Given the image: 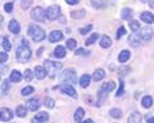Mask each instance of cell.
Instances as JSON below:
<instances>
[{"instance_id":"cell-34","label":"cell","mask_w":154,"mask_h":123,"mask_svg":"<svg viewBox=\"0 0 154 123\" xmlns=\"http://www.w3.org/2000/svg\"><path fill=\"white\" fill-rule=\"evenodd\" d=\"M33 91H35V88H33L32 86H26V87L22 88L21 95L22 96H28V95H31V94H33Z\"/></svg>"},{"instance_id":"cell-4","label":"cell","mask_w":154,"mask_h":123,"mask_svg":"<svg viewBox=\"0 0 154 123\" xmlns=\"http://www.w3.org/2000/svg\"><path fill=\"white\" fill-rule=\"evenodd\" d=\"M60 78L64 83H77V73L75 69L68 68V69H64L60 74Z\"/></svg>"},{"instance_id":"cell-50","label":"cell","mask_w":154,"mask_h":123,"mask_svg":"<svg viewBox=\"0 0 154 123\" xmlns=\"http://www.w3.org/2000/svg\"><path fill=\"white\" fill-rule=\"evenodd\" d=\"M146 121H148V123H154V117H146Z\"/></svg>"},{"instance_id":"cell-16","label":"cell","mask_w":154,"mask_h":123,"mask_svg":"<svg viewBox=\"0 0 154 123\" xmlns=\"http://www.w3.org/2000/svg\"><path fill=\"white\" fill-rule=\"evenodd\" d=\"M48 119H49V114H48L46 112H40V113H36V116L33 117V123L35 122H46Z\"/></svg>"},{"instance_id":"cell-39","label":"cell","mask_w":154,"mask_h":123,"mask_svg":"<svg viewBox=\"0 0 154 123\" xmlns=\"http://www.w3.org/2000/svg\"><path fill=\"white\" fill-rule=\"evenodd\" d=\"M66 44H67V49H69V50H73L76 46H77V41L75 39H68L66 41Z\"/></svg>"},{"instance_id":"cell-7","label":"cell","mask_w":154,"mask_h":123,"mask_svg":"<svg viewBox=\"0 0 154 123\" xmlns=\"http://www.w3.org/2000/svg\"><path fill=\"white\" fill-rule=\"evenodd\" d=\"M55 88H59L63 94H66V95H68V96L73 98V99H76V98H77V92H76V90H75L73 87H72L69 83H63V85H60V86H57Z\"/></svg>"},{"instance_id":"cell-49","label":"cell","mask_w":154,"mask_h":123,"mask_svg":"<svg viewBox=\"0 0 154 123\" xmlns=\"http://www.w3.org/2000/svg\"><path fill=\"white\" fill-rule=\"evenodd\" d=\"M67 4H69V5H76V4L80 3V0H66Z\"/></svg>"},{"instance_id":"cell-3","label":"cell","mask_w":154,"mask_h":123,"mask_svg":"<svg viewBox=\"0 0 154 123\" xmlns=\"http://www.w3.org/2000/svg\"><path fill=\"white\" fill-rule=\"evenodd\" d=\"M44 67L48 72V76H49L50 78H54L58 70L62 69V63H59V62H53V60H45Z\"/></svg>"},{"instance_id":"cell-38","label":"cell","mask_w":154,"mask_h":123,"mask_svg":"<svg viewBox=\"0 0 154 123\" xmlns=\"http://www.w3.org/2000/svg\"><path fill=\"white\" fill-rule=\"evenodd\" d=\"M123 94H125V82L121 80V81H119V88H118V91L116 92V98H121Z\"/></svg>"},{"instance_id":"cell-51","label":"cell","mask_w":154,"mask_h":123,"mask_svg":"<svg viewBox=\"0 0 154 123\" xmlns=\"http://www.w3.org/2000/svg\"><path fill=\"white\" fill-rule=\"evenodd\" d=\"M149 7L152 9H154V0H149Z\"/></svg>"},{"instance_id":"cell-46","label":"cell","mask_w":154,"mask_h":123,"mask_svg":"<svg viewBox=\"0 0 154 123\" xmlns=\"http://www.w3.org/2000/svg\"><path fill=\"white\" fill-rule=\"evenodd\" d=\"M4 10L7 13H12L13 10V3H5L4 4Z\"/></svg>"},{"instance_id":"cell-18","label":"cell","mask_w":154,"mask_h":123,"mask_svg":"<svg viewBox=\"0 0 154 123\" xmlns=\"http://www.w3.org/2000/svg\"><path fill=\"white\" fill-rule=\"evenodd\" d=\"M132 16H134L132 9H130V8H125V9H122L121 17H122V20H123V21H131V20H132Z\"/></svg>"},{"instance_id":"cell-23","label":"cell","mask_w":154,"mask_h":123,"mask_svg":"<svg viewBox=\"0 0 154 123\" xmlns=\"http://www.w3.org/2000/svg\"><path fill=\"white\" fill-rule=\"evenodd\" d=\"M130 56H131V53H130L128 50H122L118 55V62L119 63H126V62L130 59Z\"/></svg>"},{"instance_id":"cell-1","label":"cell","mask_w":154,"mask_h":123,"mask_svg":"<svg viewBox=\"0 0 154 123\" xmlns=\"http://www.w3.org/2000/svg\"><path fill=\"white\" fill-rule=\"evenodd\" d=\"M17 59L19 60V63H26L27 60H30V58L32 56V51L30 49V45H19L16 53Z\"/></svg>"},{"instance_id":"cell-40","label":"cell","mask_w":154,"mask_h":123,"mask_svg":"<svg viewBox=\"0 0 154 123\" xmlns=\"http://www.w3.org/2000/svg\"><path fill=\"white\" fill-rule=\"evenodd\" d=\"M8 90H9V81H7V80H3V81H2V92L4 94V95H7Z\"/></svg>"},{"instance_id":"cell-12","label":"cell","mask_w":154,"mask_h":123,"mask_svg":"<svg viewBox=\"0 0 154 123\" xmlns=\"http://www.w3.org/2000/svg\"><path fill=\"white\" fill-rule=\"evenodd\" d=\"M128 44L132 46V48H137V46H140V37H139V35L136 34V32H134V34H131L128 36Z\"/></svg>"},{"instance_id":"cell-32","label":"cell","mask_w":154,"mask_h":123,"mask_svg":"<svg viewBox=\"0 0 154 123\" xmlns=\"http://www.w3.org/2000/svg\"><path fill=\"white\" fill-rule=\"evenodd\" d=\"M130 28H131L132 32H137L139 30H140V23H139V21H135V20H131L128 23Z\"/></svg>"},{"instance_id":"cell-47","label":"cell","mask_w":154,"mask_h":123,"mask_svg":"<svg viewBox=\"0 0 154 123\" xmlns=\"http://www.w3.org/2000/svg\"><path fill=\"white\" fill-rule=\"evenodd\" d=\"M31 3H32V0H22V2H21V7H22L23 9H26V8L30 7Z\"/></svg>"},{"instance_id":"cell-54","label":"cell","mask_w":154,"mask_h":123,"mask_svg":"<svg viewBox=\"0 0 154 123\" xmlns=\"http://www.w3.org/2000/svg\"><path fill=\"white\" fill-rule=\"evenodd\" d=\"M58 20H59L60 23H64V17H60V16H59V17H58Z\"/></svg>"},{"instance_id":"cell-20","label":"cell","mask_w":154,"mask_h":123,"mask_svg":"<svg viewBox=\"0 0 154 123\" xmlns=\"http://www.w3.org/2000/svg\"><path fill=\"white\" fill-rule=\"evenodd\" d=\"M84 116H85V110H84V108H77L76 112H75L73 119H75L77 123H81V122H82Z\"/></svg>"},{"instance_id":"cell-14","label":"cell","mask_w":154,"mask_h":123,"mask_svg":"<svg viewBox=\"0 0 154 123\" xmlns=\"http://www.w3.org/2000/svg\"><path fill=\"white\" fill-rule=\"evenodd\" d=\"M90 3L95 9H104L108 7V0H90Z\"/></svg>"},{"instance_id":"cell-52","label":"cell","mask_w":154,"mask_h":123,"mask_svg":"<svg viewBox=\"0 0 154 123\" xmlns=\"http://www.w3.org/2000/svg\"><path fill=\"white\" fill-rule=\"evenodd\" d=\"M42 50H44V48H40V49H38V50H37V54H36V55H37V56H40V55L42 54Z\"/></svg>"},{"instance_id":"cell-24","label":"cell","mask_w":154,"mask_h":123,"mask_svg":"<svg viewBox=\"0 0 154 123\" xmlns=\"http://www.w3.org/2000/svg\"><path fill=\"white\" fill-rule=\"evenodd\" d=\"M38 108H40V101H38L36 98H33V99H31V100H28V109H30V110L36 112Z\"/></svg>"},{"instance_id":"cell-13","label":"cell","mask_w":154,"mask_h":123,"mask_svg":"<svg viewBox=\"0 0 154 123\" xmlns=\"http://www.w3.org/2000/svg\"><path fill=\"white\" fill-rule=\"evenodd\" d=\"M35 76H36V78H38V80H44L48 76V72H46L45 67H42V65H36L35 67Z\"/></svg>"},{"instance_id":"cell-33","label":"cell","mask_w":154,"mask_h":123,"mask_svg":"<svg viewBox=\"0 0 154 123\" xmlns=\"http://www.w3.org/2000/svg\"><path fill=\"white\" fill-rule=\"evenodd\" d=\"M44 105L46 108H49V109H53V108L55 106V101H54V99L53 98H45V100H44Z\"/></svg>"},{"instance_id":"cell-25","label":"cell","mask_w":154,"mask_h":123,"mask_svg":"<svg viewBox=\"0 0 154 123\" xmlns=\"http://www.w3.org/2000/svg\"><path fill=\"white\" fill-rule=\"evenodd\" d=\"M90 81H91V77L89 74H82L80 78V86L82 88H86L90 85Z\"/></svg>"},{"instance_id":"cell-44","label":"cell","mask_w":154,"mask_h":123,"mask_svg":"<svg viewBox=\"0 0 154 123\" xmlns=\"http://www.w3.org/2000/svg\"><path fill=\"white\" fill-rule=\"evenodd\" d=\"M8 59H9V56L7 54V51H2V53H0V62H2V64L7 63Z\"/></svg>"},{"instance_id":"cell-22","label":"cell","mask_w":154,"mask_h":123,"mask_svg":"<svg viewBox=\"0 0 154 123\" xmlns=\"http://www.w3.org/2000/svg\"><path fill=\"white\" fill-rule=\"evenodd\" d=\"M9 80H11V82H14V83L21 82V80H22V74H21V72H19V70H12Z\"/></svg>"},{"instance_id":"cell-26","label":"cell","mask_w":154,"mask_h":123,"mask_svg":"<svg viewBox=\"0 0 154 123\" xmlns=\"http://www.w3.org/2000/svg\"><path fill=\"white\" fill-rule=\"evenodd\" d=\"M85 9H80V10H72L71 12V17L73 18V20H81V18L85 17Z\"/></svg>"},{"instance_id":"cell-31","label":"cell","mask_w":154,"mask_h":123,"mask_svg":"<svg viewBox=\"0 0 154 123\" xmlns=\"http://www.w3.org/2000/svg\"><path fill=\"white\" fill-rule=\"evenodd\" d=\"M116 88V83L113 81H109V82H104L103 83V86H102V90H104V91H107V92H110V91H113V90Z\"/></svg>"},{"instance_id":"cell-43","label":"cell","mask_w":154,"mask_h":123,"mask_svg":"<svg viewBox=\"0 0 154 123\" xmlns=\"http://www.w3.org/2000/svg\"><path fill=\"white\" fill-rule=\"evenodd\" d=\"M125 34H126V28H125L123 26H121V27L118 28V31H117V35H116V37H117V39L119 40V39H121V37H122Z\"/></svg>"},{"instance_id":"cell-17","label":"cell","mask_w":154,"mask_h":123,"mask_svg":"<svg viewBox=\"0 0 154 123\" xmlns=\"http://www.w3.org/2000/svg\"><path fill=\"white\" fill-rule=\"evenodd\" d=\"M141 21L143 22H145L146 25H152V23L154 22V14L150 13V12H144L141 13Z\"/></svg>"},{"instance_id":"cell-11","label":"cell","mask_w":154,"mask_h":123,"mask_svg":"<svg viewBox=\"0 0 154 123\" xmlns=\"http://www.w3.org/2000/svg\"><path fill=\"white\" fill-rule=\"evenodd\" d=\"M140 37H141L144 41L152 40V37H153V30H152L150 27H144L143 30L140 31Z\"/></svg>"},{"instance_id":"cell-29","label":"cell","mask_w":154,"mask_h":123,"mask_svg":"<svg viewBox=\"0 0 154 123\" xmlns=\"http://www.w3.org/2000/svg\"><path fill=\"white\" fill-rule=\"evenodd\" d=\"M141 105H143L144 108H146V109H149V108L153 105V98H152V96H149V95L144 96V98H143V100H141Z\"/></svg>"},{"instance_id":"cell-36","label":"cell","mask_w":154,"mask_h":123,"mask_svg":"<svg viewBox=\"0 0 154 123\" xmlns=\"http://www.w3.org/2000/svg\"><path fill=\"white\" fill-rule=\"evenodd\" d=\"M2 46L5 51H11V49H12V45H11V42H9V40L7 39V37H3L2 39Z\"/></svg>"},{"instance_id":"cell-9","label":"cell","mask_w":154,"mask_h":123,"mask_svg":"<svg viewBox=\"0 0 154 123\" xmlns=\"http://www.w3.org/2000/svg\"><path fill=\"white\" fill-rule=\"evenodd\" d=\"M62 39H63V32L59 31V30L51 31V32H50V35H49V41L53 42V44H55V42L60 41Z\"/></svg>"},{"instance_id":"cell-28","label":"cell","mask_w":154,"mask_h":123,"mask_svg":"<svg viewBox=\"0 0 154 123\" xmlns=\"http://www.w3.org/2000/svg\"><path fill=\"white\" fill-rule=\"evenodd\" d=\"M104 76H105V72H104V69L102 68H98L94 72L93 74V78H94V81H100V80H103L104 78Z\"/></svg>"},{"instance_id":"cell-15","label":"cell","mask_w":154,"mask_h":123,"mask_svg":"<svg viewBox=\"0 0 154 123\" xmlns=\"http://www.w3.org/2000/svg\"><path fill=\"white\" fill-rule=\"evenodd\" d=\"M127 123H143V118H141V114L139 112H134L130 114L128 117V121Z\"/></svg>"},{"instance_id":"cell-42","label":"cell","mask_w":154,"mask_h":123,"mask_svg":"<svg viewBox=\"0 0 154 123\" xmlns=\"http://www.w3.org/2000/svg\"><path fill=\"white\" fill-rule=\"evenodd\" d=\"M91 28H93V26H91V25H88V26H85V27H82V28H80V34H81V35L89 34V32L91 31Z\"/></svg>"},{"instance_id":"cell-37","label":"cell","mask_w":154,"mask_h":123,"mask_svg":"<svg viewBox=\"0 0 154 123\" xmlns=\"http://www.w3.org/2000/svg\"><path fill=\"white\" fill-rule=\"evenodd\" d=\"M98 37H99V35H98V34H93V35H91V36L89 37L88 40L85 41V45H86V46H89V45H93L94 42H95L96 40H98Z\"/></svg>"},{"instance_id":"cell-8","label":"cell","mask_w":154,"mask_h":123,"mask_svg":"<svg viewBox=\"0 0 154 123\" xmlns=\"http://www.w3.org/2000/svg\"><path fill=\"white\" fill-rule=\"evenodd\" d=\"M13 116H14L13 112L9 109V108H2V109H0V119H2V122L12 121Z\"/></svg>"},{"instance_id":"cell-48","label":"cell","mask_w":154,"mask_h":123,"mask_svg":"<svg viewBox=\"0 0 154 123\" xmlns=\"http://www.w3.org/2000/svg\"><path fill=\"white\" fill-rule=\"evenodd\" d=\"M130 70V68H127V67H125V68H121L119 69V72H118V74L121 76V77H123L125 74H127V72Z\"/></svg>"},{"instance_id":"cell-10","label":"cell","mask_w":154,"mask_h":123,"mask_svg":"<svg viewBox=\"0 0 154 123\" xmlns=\"http://www.w3.org/2000/svg\"><path fill=\"white\" fill-rule=\"evenodd\" d=\"M8 28H9V31L12 32V34H19L21 32V25L18 23V21L17 20H11L9 21V25H8Z\"/></svg>"},{"instance_id":"cell-30","label":"cell","mask_w":154,"mask_h":123,"mask_svg":"<svg viewBox=\"0 0 154 123\" xmlns=\"http://www.w3.org/2000/svg\"><path fill=\"white\" fill-rule=\"evenodd\" d=\"M109 114L112 118H114V119H119V118H122V110L121 109H118V108H113V109H110L109 112Z\"/></svg>"},{"instance_id":"cell-35","label":"cell","mask_w":154,"mask_h":123,"mask_svg":"<svg viewBox=\"0 0 154 123\" xmlns=\"http://www.w3.org/2000/svg\"><path fill=\"white\" fill-rule=\"evenodd\" d=\"M33 76H35V72H32L31 69H26L25 73H23V78L26 80V82H30L33 78Z\"/></svg>"},{"instance_id":"cell-2","label":"cell","mask_w":154,"mask_h":123,"mask_svg":"<svg viewBox=\"0 0 154 123\" xmlns=\"http://www.w3.org/2000/svg\"><path fill=\"white\" fill-rule=\"evenodd\" d=\"M27 34H28V36H30L33 41H36V42L42 41V40H44L45 37H46L44 30H42V28H40L38 26H36V25H31L30 27H28Z\"/></svg>"},{"instance_id":"cell-6","label":"cell","mask_w":154,"mask_h":123,"mask_svg":"<svg viewBox=\"0 0 154 123\" xmlns=\"http://www.w3.org/2000/svg\"><path fill=\"white\" fill-rule=\"evenodd\" d=\"M45 13H46V20H49V21L58 20V17L60 16V7L59 5H50L45 10Z\"/></svg>"},{"instance_id":"cell-41","label":"cell","mask_w":154,"mask_h":123,"mask_svg":"<svg viewBox=\"0 0 154 123\" xmlns=\"http://www.w3.org/2000/svg\"><path fill=\"white\" fill-rule=\"evenodd\" d=\"M75 55H82V56H89L90 55V51L89 50H85L82 48H80V49H77L75 51Z\"/></svg>"},{"instance_id":"cell-45","label":"cell","mask_w":154,"mask_h":123,"mask_svg":"<svg viewBox=\"0 0 154 123\" xmlns=\"http://www.w3.org/2000/svg\"><path fill=\"white\" fill-rule=\"evenodd\" d=\"M107 95H108V92H107V91H104V90H102V88L99 90L98 98H99V100H100V101H104V99L107 98Z\"/></svg>"},{"instance_id":"cell-55","label":"cell","mask_w":154,"mask_h":123,"mask_svg":"<svg viewBox=\"0 0 154 123\" xmlns=\"http://www.w3.org/2000/svg\"><path fill=\"white\" fill-rule=\"evenodd\" d=\"M141 2H143V3H146V2H149V0H141Z\"/></svg>"},{"instance_id":"cell-5","label":"cell","mask_w":154,"mask_h":123,"mask_svg":"<svg viewBox=\"0 0 154 123\" xmlns=\"http://www.w3.org/2000/svg\"><path fill=\"white\" fill-rule=\"evenodd\" d=\"M30 16H31L32 20L36 21V22H45V20H46V13H45V10L41 7L32 8Z\"/></svg>"},{"instance_id":"cell-19","label":"cell","mask_w":154,"mask_h":123,"mask_svg":"<svg viewBox=\"0 0 154 123\" xmlns=\"http://www.w3.org/2000/svg\"><path fill=\"white\" fill-rule=\"evenodd\" d=\"M66 54H67V51H66L64 46H60L59 45V46H57V48L54 49V56H55V58H58V59L64 58Z\"/></svg>"},{"instance_id":"cell-21","label":"cell","mask_w":154,"mask_h":123,"mask_svg":"<svg viewBox=\"0 0 154 123\" xmlns=\"http://www.w3.org/2000/svg\"><path fill=\"white\" fill-rule=\"evenodd\" d=\"M110 45H112V40H110V37H109V36L103 35L102 37H100V46H102V48L108 49Z\"/></svg>"},{"instance_id":"cell-27","label":"cell","mask_w":154,"mask_h":123,"mask_svg":"<svg viewBox=\"0 0 154 123\" xmlns=\"http://www.w3.org/2000/svg\"><path fill=\"white\" fill-rule=\"evenodd\" d=\"M16 116L19 118H25L27 116V108L25 105H18L16 109Z\"/></svg>"},{"instance_id":"cell-53","label":"cell","mask_w":154,"mask_h":123,"mask_svg":"<svg viewBox=\"0 0 154 123\" xmlns=\"http://www.w3.org/2000/svg\"><path fill=\"white\" fill-rule=\"evenodd\" d=\"M81 123H94V121L93 119H85V121H82Z\"/></svg>"}]
</instances>
